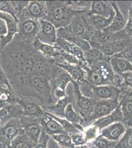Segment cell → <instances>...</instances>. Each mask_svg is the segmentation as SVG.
I'll list each match as a JSON object with an SVG mask.
<instances>
[{"instance_id":"obj_42","label":"cell","mask_w":132,"mask_h":148,"mask_svg":"<svg viewBox=\"0 0 132 148\" xmlns=\"http://www.w3.org/2000/svg\"><path fill=\"white\" fill-rule=\"evenodd\" d=\"M0 12L10 14L18 21L15 16V11L12 6V2L9 1H0Z\"/></svg>"},{"instance_id":"obj_20","label":"cell","mask_w":132,"mask_h":148,"mask_svg":"<svg viewBox=\"0 0 132 148\" xmlns=\"http://www.w3.org/2000/svg\"><path fill=\"white\" fill-rule=\"evenodd\" d=\"M40 119L42 129L49 136H52L59 134H68L56 121L45 112L40 116Z\"/></svg>"},{"instance_id":"obj_41","label":"cell","mask_w":132,"mask_h":148,"mask_svg":"<svg viewBox=\"0 0 132 148\" xmlns=\"http://www.w3.org/2000/svg\"><path fill=\"white\" fill-rule=\"evenodd\" d=\"M79 84L80 92L83 96L94 99L93 86L89 84L86 80Z\"/></svg>"},{"instance_id":"obj_30","label":"cell","mask_w":132,"mask_h":148,"mask_svg":"<svg viewBox=\"0 0 132 148\" xmlns=\"http://www.w3.org/2000/svg\"><path fill=\"white\" fill-rule=\"evenodd\" d=\"M109 63L113 71L116 74L120 75L127 72H132V64L123 58L111 57Z\"/></svg>"},{"instance_id":"obj_46","label":"cell","mask_w":132,"mask_h":148,"mask_svg":"<svg viewBox=\"0 0 132 148\" xmlns=\"http://www.w3.org/2000/svg\"><path fill=\"white\" fill-rule=\"evenodd\" d=\"M112 57L123 58L126 59L132 64V43L126 47L122 51L114 55Z\"/></svg>"},{"instance_id":"obj_6","label":"cell","mask_w":132,"mask_h":148,"mask_svg":"<svg viewBox=\"0 0 132 148\" xmlns=\"http://www.w3.org/2000/svg\"><path fill=\"white\" fill-rule=\"evenodd\" d=\"M120 89L119 106L123 116L122 123L126 128L132 127V90L127 88Z\"/></svg>"},{"instance_id":"obj_23","label":"cell","mask_w":132,"mask_h":148,"mask_svg":"<svg viewBox=\"0 0 132 148\" xmlns=\"http://www.w3.org/2000/svg\"><path fill=\"white\" fill-rule=\"evenodd\" d=\"M57 38L64 39L75 44L83 52L87 51L91 49L90 44L88 41L83 39L82 37L70 34L63 28L57 30Z\"/></svg>"},{"instance_id":"obj_5","label":"cell","mask_w":132,"mask_h":148,"mask_svg":"<svg viewBox=\"0 0 132 148\" xmlns=\"http://www.w3.org/2000/svg\"><path fill=\"white\" fill-rule=\"evenodd\" d=\"M18 28V33L15 36L22 41L33 44L37 38L40 23L38 19H19Z\"/></svg>"},{"instance_id":"obj_33","label":"cell","mask_w":132,"mask_h":148,"mask_svg":"<svg viewBox=\"0 0 132 148\" xmlns=\"http://www.w3.org/2000/svg\"><path fill=\"white\" fill-rule=\"evenodd\" d=\"M35 145V143L23 132L12 140L10 148H34Z\"/></svg>"},{"instance_id":"obj_56","label":"cell","mask_w":132,"mask_h":148,"mask_svg":"<svg viewBox=\"0 0 132 148\" xmlns=\"http://www.w3.org/2000/svg\"><path fill=\"white\" fill-rule=\"evenodd\" d=\"M79 148H91L88 145H86V144L85 145H82L81 146L78 147Z\"/></svg>"},{"instance_id":"obj_16","label":"cell","mask_w":132,"mask_h":148,"mask_svg":"<svg viewBox=\"0 0 132 148\" xmlns=\"http://www.w3.org/2000/svg\"><path fill=\"white\" fill-rule=\"evenodd\" d=\"M23 133L20 119H13L0 126V136L5 137L11 141Z\"/></svg>"},{"instance_id":"obj_3","label":"cell","mask_w":132,"mask_h":148,"mask_svg":"<svg viewBox=\"0 0 132 148\" xmlns=\"http://www.w3.org/2000/svg\"><path fill=\"white\" fill-rule=\"evenodd\" d=\"M109 60L104 61L90 67L86 73V80L92 86L114 85L116 73Z\"/></svg>"},{"instance_id":"obj_12","label":"cell","mask_w":132,"mask_h":148,"mask_svg":"<svg viewBox=\"0 0 132 148\" xmlns=\"http://www.w3.org/2000/svg\"><path fill=\"white\" fill-rule=\"evenodd\" d=\"M68 94L63 98L58 100L54 104L51 105V106H42V108L44 112H49L60 118H65L66 108L68 105L70 103L72 104L74 102L72 85V89L68 90Z\"/></svg>"},{"instance_id":"obj_9","label":"cell","mask_w":132,"mask_h":148,"mask_svg":"<svg viewBox=\"0 0 132 148\" xmlns=\"http://www.w3.org/2000/svg\"><path fill=\"white\" fill-rule=\"evenodd\" d=\"M47 9L45 1H32L18 19H45L47 18Z\"/></svg>"},{"instance_id":"obj_57","label":"cell","mask_w":132,"mask_h":148,"mask_svg":"<svg viewBox=\"0 0 132 148\" xmlns=\"http://www.w3.org/2000/svg\"><path fill=\"white\" fill-rule=\"evenodd\" d=\"M1 50V45H0V51Z\"/></svg>"},{"instance_id":"obj_25","label":"cell","mask_w":132,"mask_h":148,"mask_svg":"<svg viewBox=\"0 0 132 148\" xmlns=\"http://www.w3.org/2000/svg\"><path fill=\"white\" fill-rule=\"evenodd\" d=\"M87 13V12H86ZM85 13V18L87 24L93 28L99 31H102L109 27L112 22L114 15H111L109 18L98 15H88Z\"/></svg>"},{"instance_id":"obj_28","label":"cell","mask_w":132,"mask_h":148,"mask_svg":"<svg viewBox=\"0 0 132 148\" xmlns=\"http://www.w3.org/2000/svg\"><path fill=\"white\" fill-rule=\"evenodd\" d=\"M56 44L66 52L75 56L80 62H85L83 51L75 44L60 38H57Z\"/></svg>"},{"instance_id":"obj_51","label":"cell","mask_w":132,"mask_h":148,"mask_svg":"<svg viewBox=\"0 0 132 148\" xmlns=\"http://www.w3.org/2000/svg\"><path fill=\"white\" fill-rule=\"evenodd\" d=\"M8 32L7 24L3 19L0 18V37L7 35Z\"/></svg>"},{"instance_id":"obj_22","label":"cell","mask_w":132,"mask_h":148,"mask_svg":"<svg viewBox=\"0 0 132 148\" xmlns=\"http://www.w3.org/2000/svg\"><path fill=\"white\" fill-rule=\"evenodd\" d=\"M86 14L88 15H98L109 18L114 14L115 12L110 1H92L90 10Z\"/></svg>"},{"instance_id":"obj_50","label":"cell","mask_w":132,"mask_h":148,"mask_svg":"<svg viewBox=\"0 0 132 148\" xmlns=\"http://www.w3.org/2000/svg\"><path fill=\"white\" fill-rule=\"evenodd\" d=\"M123 30L127 35L132 39V19L130 17H128L125 27Z\"/></svg>"},{"instance_id":"obj_48","label":"cell","mask_w":132,"mask_h":148,"mask_svg":"<svg viewBox=\"0 0 132 148\" xmlns=\"http://www.w3.org/2000/svg\"><path fill=\"white\" fill-rule=\"evenodd\" d=\"M120 75L122 76L123 80V84L121 88H129L132 90V72L129 71Z\"/></svg>"},{"instance_id":"obj_29","label":"cell","mask_w":132,"mask_h":148,"mask_svg":"<svg viewBox=\"0 0 132 148\" xmlns=\"http://www.w3.org/2000/svg\"><path fill=\"white\" fill-rule=\"evenodd\" d=\"M85 62L89 67L104 61L110 60V57L105 56L103 53L97 48H92L84 52Z\"/></svg>"},{"instance_id":"obj_24","label":"cell","mask_w":132,"mask_h":148,"mask_svg":"<svg viewBox=\"0 0 132 148\" xmlns=\"http://www.w3.org/2000/svg\"><path fill=\"white\" fill-rule=\"evenodd\" d=\"M115 12L112 22L105 30L110 32H117L122 30L125 27L127 20L121 12L116 1H110Z\"/></svg>"},{"instance_id":"obj_40","label":"cell","mask_w":132,"mask_h":148,"mask_svg":"<svg viewBox=\"0 0 132 148\" xmlns=\"http://www.w3.org/2000/svg\"><path fill=\"white\" fill-rule=\"evenodd\" d=\"M92 1H69V3L72 9L75 10H84L89 12L90 10Z\"/></svg>"},{"instance_id":"obj_18","label":"cell","mask_w":132,"mask_h":148,"mask_svg":"<svg viewBox=\"0 0 132 148\" xmlns=\"http://www.w3.org/2000/svg\"><path fill=\"white\" fill-rule=\"evenodd\" d=\"M24 115L23 108L18 103L8 105L0 110V126L13 119H20Z\"/></svg>"},{"instance_id":"obj_15","label":"cell","mask_w":132,"mask_h":148,"mask_svg":"<svg viewBox=\"0 0 132 148\" xmlns=\"http://www.w3.org/2000/svg\"><path fill=\"white\" fill-rule=\"evenodd\" d=\"M84 14L85 13L76 14L70 23L64 29L70 34L82 37L84 39L87 28Z\"/></svg>"},{"instance_id":"obj_44","label":"cell","mask_w":132,"mask_h":148,"mask_svg":"<svg viewBox=\"0 0 132 148\" xmlns=\"http://www.w3.org/2000/svg\"><path fill=\"white\" fill-rule=\"evenodd\" d=\"M11 2L15 11V16L18 20L30 1H11Z\"/></svg>"},{"instance_id":"obj_26","label":"cell","mask_w":132,"mask_h":148,"mask_svg":"<svg viewBox=\"0 0 132 148\" xmlns=\"http://www.w3.org/2000/svg\"><path fill=\"white\" fill-rule=\"evenodd\" d=\"M32 45L37 51L49 58L55 60L61 57L59 51L58 46L56 44L54 46H52L43 43L36 39Z\"/></svg>"},{"instance_id":"obj_1","label":"cell","mask_w":132,"mask_h":148,"mask_svg":"<svg viewBox=\"0 0 132 148\" xmlns=\"http://www.w3.org/2000/svg\"><path fill=\"white\" fill-rule=\"evenodd\" d=\"M0 64L11 86L35 73L44 74L52 79L64 71L54 64V60L37 51L32 44L14 36L12 42L0 51Z\"/></svg>"},{"instance_id":"obj_11","label":"cell","mask_w":132,"mask_h":148,"mask_svg":"<svg viewBox=\"0 0 132 148\" xmlns=\"http://www.w3.org/2000/svg\"><path fill=\"white\" fill-rule=\"evenodd\" d=\"M0 18L5 21L8 30L7 35L0 37V45L2 50L12 42L14 36L18 33V21L10 14L0 12Z\"/></svg>"},{"instance_id":"obj_43","label":"cell","mask_w":132,"mask_h":148,"mask_svg":"<svg viewBox=\"0 0 132 148\" xmlns=\"http://www.w3.org/2000/svg\"><path fill=\"white\" fill-rule=\"evenodd\" d=\"M58 50L60 54L61 57L66 62L69 63L70 64H77V65H79L80 63V61H79L75 56L70 54L68 52H66L63 49H62L60 46H59Z\"/></svg>"},{"instance_id":"obj_31","label":"cell","mask_w":132,"mask_h":148,"mask_svg":"<svg viewBox=\"0 0 132 148\" xmlns=\"http://www.w3.org/2000/svg\"><path fill=\"white\" fill-rule=\"evenodd\" d=\"M74 79L65 71H64L51 81L52 92L54 90L59 89L66 92L67 87L69 83H72Z\"/></svg>"},{"instance_id":"obj_58","label":"cell","mask_w":132,"mask_h":148,"mask_svg":"<svg viewBox=\"0 0 132 148\" xmlns=\"http://www.w3.org/2000/svg\"><path fill=\"white\" fill-rule=\"evenodd\" d=\"M0 125H1V120H0Z\"/></svg>"},{"instance_id":"obj_54","label":"cell","mask_w":132,"mask_h":148,"mask_svg":"<svg viewBox=\"0 0 132 148\" xmlns=\"http://www.w3.org/2000/svg\"><path fill=\"white\" fill-rule=\"evenodd\" d=\"M128 17H130L132 19V1H130L129 3V8H128Z\"/></svg>"},{"instance_id":"obj_19","label":"cell","mask_w":132,"mask_h":148,"mask_svg":"<svg viewBox=\"0 0 132 148\" xmlns=\"http://www.w3.org/2000/svg\"><path fill=\"white\" fill-rule=\"evenodd\" d=\"M126 127L121 122L114 123L100 131L99 136L104 137L110 141H118L125 132Z\"/></svg>"},{"instance_id":"obj_8","label":"cell","mask_w":132,"mask_h":148,"mask_svg":"<svg viewBox=\"0 0 132 148\" xmlns=\"http://www.w3.org/2000/svg\"><path fill=\"white\" fill-rule=\"evenodd\" d=\"M119 106L118 98L100 100L96 101L93 112L88 123L95 121L100 118L107 116L112 113Z\"/></svg>"},{"instance_id":"obj_2","label":"cell","mask_w":132,"mask_h":148,"mask_svg":"<svg viewBox=\"0 0 132 148\" xmlns=\"http://www.w3.org/2000/svg\"><path fill=\"white\" fill-rule=\"evenodd\" d=\"M46 5V20L51 23L57 30L67 27L76 14L87 12L72 9L67 1H47Z\"/></svg>"},{"instance_id":"obj_34","label":"cell","mask_w":132,"mask_h":148,"mask_svg":"<svg viewBox=\"0 0 132 148\" xmlns=\"http://www.w3.org/2000/svg\"><path fill=\"white\" fill-rule=\"evenodd\" d=\"M44 112L47 113V114H49V116H51L55 121H56L68 134H71L73 133H77L80 132L79 130L77 129L74 124L67 121L65 118L59 117L47 112Z\"/></svg>"},{"instance_id":"obj_39","label":"cell","mask_w":132,"mask_h":148,"mask_svg":"<svg viewBox=\"0 0 132 148\" xmlns=\"http://www.w3.org/2000/svg\"><path fill=\"white\" fill-rule=\"evenodd\" d=\"M118 141H112L104 137L98 136L93 141L96 148H114Z\"/></svg>"},{"instance_id":"obj_7","label":"cell","mask_w":132,"mask_h":148,"mask_svg":"<svg viewBox=\"0 0 132 148\" xmlns=\"http://www.w3.org/2000/svg\"><path fill=\"white\" fill-rule=\"evenodd\" d=\"M20 119L24 133L36 144L42 131L40 118L24 115Z\"/></svg>"},{"instance_id":"obj_4","label":"cell","mask_w":132,"mask_h":148,"mask_svg":"<svg viewBox=\"0 0 132 148\" xmlns=\"http://www.w3.org/2000/svg\"><path fill=\"white\" fill-rule=\"evenodd\" d=\"M71 84L73 87L74 102L72 105L74 109L82 118L83 123H88L97 101L83 96L80 92L79 84L77 82L74 80Z\"/></svg>"},{"instance_id":"obj_52","label":"cell","mask_w":132,"mask_h":148,"mask_svg":"<svg viewBox=\"0 0 132 148\" xmlns=\"http://www.w3.org/2000/svg\"><path fill=\"white\" fill-rule=\"evenodd\" d=\"M11 148V141L4 137L0 136V148Z\"/></svg>"},{"instance_id":"obj_47","label":"cell","mask_w":132,"mask_h":148,"mask_svg":"<svg viewBox=\"0 0 132 148\" xmlns=\"http://www.w3.org/2000/svg\"><path fill=\"white\" fill-rule=\"evenodd\" d=\"M50 137L42 129V133L40 134L39 140L34 148H47L48 142Z\"/></svg>"},{"instance_id":"obj_36","label":"cell","mask_w":132,"mask_h":148,"mask_svg":"<svg viewBox=\"0 0 132 148\" xmlns=\"http://www.w3.org/2000/svg\"><path fill=\"white\" fill-rule=\"evenodd\" d=\"M62 148H75L70 135L68 134H59L51 136Z\"/></svg>"},{"instance_id":"obj_13","label":"cell","mask_w":132,"mask_h":148,"mask_svg":"<svg viewBox=\"0 0 132 148\" xmlns=\"http://www.w3.org/2000/svg\"><path fill=\"white\" fill-rule=\"evenodd\" d=\"M54 64L68 73L72 79L78 84L86 81V73L79 65L70 64L61 57L55 60Z\"/></svg>"},{"instance_id":"obj_27","label":"cell","mask_w":132,"mask_h":148,"mask_svg":"<svg viewBox=\"0 0 132 148\" xmlns=\"http://www.w3.org/2000/svg\"><path fill=\"white\" fill-rule=\"evenodd\" d=\"M123 121V116L120 109L118 106L112 113L107 116L100 118L92 123V125L97 126L100 130L114 123L121 122Z\"/></svg>"},{"instance_id":"obj_53","label":"cell","mask_w":132,"mask_h":148,"mask_svg":"<svg viewBox=\"0 0 132 148\" xmlns=\"http://www.w3.org/2000/svg\"><path fill=\"white\" fill-rule=\"evenodd\" d=\"M47 148H62L57 144L55 140L50 136L49 139Z\"/></svg>"},{"instance_id":"obj_35","label":"cell","mask_w":132,"mask_h":148,"mask_svg":"<svg viewBox=\"0 0 132 148\" xmlns=\"http://www.w3.org/2000/svg\"><path fill=\"white\" fill-rule=\"evenodd\" d=\"M65 118L73 124L79 123L81 125L83 121L80 114L75 111L72 103L68 105L66 108Z\"/></svg>"},{"instance_id":"obj_45","label":"cell","mask_w":132,"mask_h":148,"mask_svg":"<svg viewBox=\"0 0 132 148\" xmlns=\"http://www.w3.org/2000/svg\"><path fill=\"white\" fill-rule=\"evenodd\" d=\"M70 135L71 137L72 142L75 147L81 146L87 143L85 136L84 135L83 132H79L77 133L71 134Z\"/></svg>"},{"instance_id":"obj_21","label":"cell","mask_w":132,"mask_h":148,"mask_svg":"<svg viewBox=\"0 0 132 148\" xmlns=\"http://www.w3.org/2000/svg\"><path fill=\"white\" fill-rule=\"evenodd\" d=\"M132 43V39H125L100 45L97 47V49H99L105 56L111 57L122 51Z\"/></svg>"},{"instance_id":"obj_14","label":"cell","mask_w":132,"mask_h":148,"mask_svg":"<svg viewBox=\"0 0 132 148\" xmlns=\"http://www.w3.org/2000/svg\"><path fill=\"white\" fill-rule=\"evenodd\" d=\"M18 103L23 108L24 115L40 118L44 113L40 103L35 98H21Z\"/></svg>"},{"instance_id":"obj_38","label":"cell","mask_w":132,"mask_h":148,"mask_svg":"<svg viewBox=\"0 0 132 148\" xmlns=\"http://www.w3.org/2000/svg\"><path fill=\"white\" fill-rule=\"evenodd\" d=\"M83 134L87 143L91 142L99 136L100 134V130L97 126L91 124L84 130Z\"/></svg>"},{"instance_id":"obj_10","label":"cell","mask_w":132,"mask_h":148,"mask_svg":"<svg viewBox=\"0 0 132 148\" xmlns=\"http://www.w3.org/2000/svg\"><path fill=\"white\" fill-rule=\"evenodd\" d=\"M40 29L37 39L44 44L54 46L57 40V29L51 23L45 19H40Z\"/></svg>"},{"instance_id":"obj_17","label":"cell","mask_w":132,"mask_h":148,"mask_svg":"<svg viewBox=\"0 0 132 148\" xmlns=\"http://www.w3.org/2000/svg\"><path fill=\"white\" fill-rule=\"evenodd\" d=\"M93 91L94 99L96 101L118 98L121 93L120 89L114 85L94 86Z\"/></svg>"},{"instance_id":"obj_49","label":"cell","mask_w":132,"mask_h":148,"mask_svg":"<svg viewBox=\"0 0 132 148\" xmlns=\"http://www.w3.org/2000/svg\"><path fill=\"white\" fill-rule=\"evenodd\" d=\"M0 86H4L10 88V89H13L10 83V81L7 74H5V72L2 68L1 64H0Z\"/></svg>"},{"instance_id":"obj_37","label":"cell","mask_w":132,"mask_h":148,"mask_svg":"<svg viewBox=\"0 0 132 148\" xmlns=\"http://www.w3.org/2000/svg\"><path fill=\"white\" fill-rule=\"evenodd\" d=\"M114 148H132V127L126 128L125 132Z\"/></svg>"},{"instance_id":"obj_32","label":"cell","mask_w":132,"mask_h":148,"mask_svg":"<svg viewBox=\"0 0 132 148\" xmlns=\"http://www.w3.org/2000/svg\"><path fill=\"white\" fill-rule=\"evenodd\" d=\"M19 98L13 89L0 86V100L8 104H15L18 102Z\"/></svg>"},{"instance_id":"obj_55","label":"cell","mask_w":132,"mask_h":148,"mask_svg":"<svg viewBox=\"0 0 132 148\" xmlns=\"http://www.w3.org/2000/svg\"><path fill=\"white\" fill-rule=\"evenodd\" d=\"M8 105H9L8 103H6L4 102L3 101H1V100H0V110L2 109V108H3L4 107H5V106H7Z\"/></svg>"}]
</instances>
